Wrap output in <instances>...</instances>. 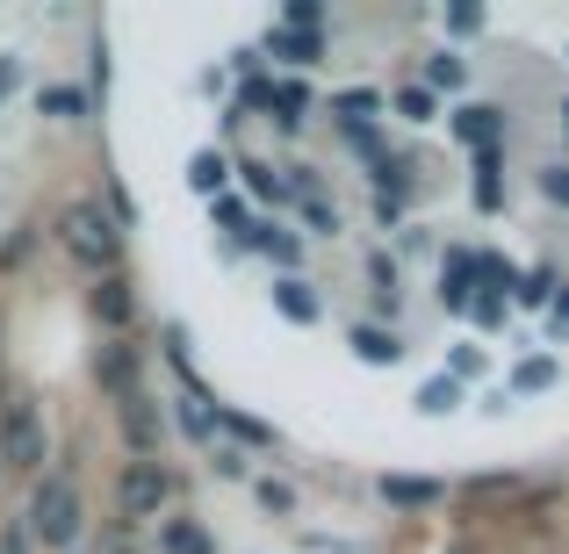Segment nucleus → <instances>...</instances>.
Listing matches in <instances>:
<instances>
[{
	"mask_svg": "<svg viewBox=\"0 0 569 554\" xmlns=\"http://www.w3.org/2000/svg\"><path fill=\"white\" fill-rule=\"evenodd\" d=\"M440 303L447 310H469L476 303V252H447V266H440Z\"/></svg>",
	"mask_w": 569,
	"mask_h": 554,
	"instance_id": "obj_8",
	"label": "nucleus"
},
{
	"mask_svg": "<svg viewBox=\"0 0 569 554\" xmlns=\"http://www.w3.org/2000/svg\"><path fill=\"white\" fill-rule=\"evenodd\" d=\"M94 318L109 324V332H123V324L138 318V295H130V281H123V274H101V289H94Z\"/></svg>",
	"mask_w": 569,
	"mask_h": 554,
	"instance_id": "obj_7",
	"label": "nucleus"
},
{
	"mask_svg": "<svg viewBox=\"0 0 569 554\" xmlns=\"http://www.w3.org/2000/svg\"><path fill=\"white\" fill-rule=\"evenodd\" d=\"M173 497V475L159 469V461H130L123 475H116V504H123V518H159Z\"/></svg>",
	"mask_w": 569,
	"mask_h": 554,
	"instance_id": "obj_4",
	"label": "nucleus"
},
{
	"mask_svg": "<svg viewBox=\"0 0 569 554\" xmlns=\"http://www.w3.org/2000/svg\"><path fill=\"white\" fill-rule=\"evenodd\" d=\"M303 216H310V231H318V238H332V231H339V209H325L318 194H310V202H303Z\"/></svg>",
	"mask_w": 569,
	"mask_h": 554,
	"instance_id": "obj_26",
	"label": "nucleus"
},
{
	"mask_svg": "<svg viewBox=\"0 0 569 554\" xmlns=\"http://www.w3.org/2000/svg\"><path fill=\"white\" fill-rule=\"evenodd\" d=\"M267 109H274V123H281V130H296V123H303V109H310V94H303L296 80H281L274 94H267Z\"/></svg>",
	"mask_w": 569,
	"mask_h": 554,
	"instance_id": "obj_18",
	"label": "nucleus"
},
{
	"mask_svg": "<svg viewBox=\"0 0 569 554\" xmlns=\"http://www.w3.org/2000/svg\"><path fill=\"white\" fill-rule=\"evenodd\" d=\"M159 554H217V541L194 518H159Z\"/></svg>",
	"mask_w": 569,
	"mask_h": 554,
	"instance_id": "obj_12",
	"label": "nucleus"
},
{
	"mask_svg": "<svg viewBox=\"0 0 569 554\" xmlns=\"http://www.w3.org/2000/svg\"><path fill=\"white\" fill-rule=\"evenodd\" d=\"M426 87H461V58H432V66H426Z\"/></svg>",
	"mask_w": 569,
	"mask_h": 554,
	"instance_id": "obj_24",
	"label": "nucleus"
},
{
	"mask_svg": "<svg viewBox=\"0 0 569 554\" xmlns=\"http://www.w3.org/2000/svg\"><path fill=\"white\" fill-rule=\"evenodd\" d=\"M267 51H274V58H289V66H318V58H325V37H318V29H267Z\"/></svg>",
	"mask_w": 569,
	"mask_h": 554,
	"instance_id": "obj_9",
	"label": "nucleus"
},
{
	"mask_svg": "<svg viewBox=\"0 0 569 554\" xmlns=\"http://www.w3.org/2000/svg\"><path fill=\"white\" fill-rule=\"evenodd\" d=\"M0 554H29V533L14 526V533H8V547H0Z\"/></svg>",
	"mask_w": 569,
	"mask_h": 554,
	"instance_id": "obj_33",
	"label": "nucleus"
},
{
	"mask_svg": "<svg viewBox=\"0 0 569 554\" xmlns=\"http://www.w3.org/2000/svg\"><path fill=\"white\" fill-rule=\"evenodd\" d=\"M223 181H231V159H223V152H194V159H188V188H194V194H209V202H217Z\"/></svg>",
	"mask_w": 569,
	"mask_h": 554,
	"instance_id": "obj_15",
	"label": "nucleus"
},
{
	"mask_svg": "<svg viewBox=\"0 0 569 554\" xmlns=\"http://www.w3.org/2000/svg\"><path fill=\"white\" fill-rule=\"evenodd\" d=\"M0 461H8V469H29V475L51 461V432H43V411L29 396L0 403Z\"/></svg>",
	"mask_w": 569,
	"mask_h": 554,
	"instance_id": "obj_3",
	"label": "nucleus"
},
{
	"mask_svg": "<svg viewBox=\"0 0 569 554\" xmlns=\"http://www.w3.org/2000/svg\"><path fill=\"white\" fill-rule=\"evenodd\" d=\"M43 115H58V123H80V115H87V94H80V87H43Z\"/></svg>",
	"mask_w": 569,
	"mask_h": 554,
	"instance_id": "obj_20",
	"label": "nucleus"
},
{
	"mask_svg": "<svg viewBox=\"0 0 569 554\" xmlns=\"http://www.w3.org/2000/svg\"><path fill=\"white\" fill-rule=\"evenodd\" d=\"M246 245H260L274 266H296V260H303V245H296L289 231H274V223H252V231H246Z\"/></svg>",
	"mask_w": 569,
	"mask_h": 554,
	"instance_id": "obj_16",
	"label": "nucleus"
},
{
	"mask_svg": "<svg viewBox=\"0 0 569 554\" xmlns=\"http://www.w3.org/2000/svg\"><path fill=\"white\" fill-rule=\"evenodd\" d=\"M455 403H461V382H455V374H432V382H426V389H418V411H426V417H440V411H455Z\"/></svg>",
	"mask_w": 569,
	"mask_h": 554,
	"instance_id": "obj_19",
	"label": "nucleus"
},
{
	"mask_svg": "<svg viewBox=\"0 0 569 554\" xmlns=\"http://www.w3.org/2000/svg\"><path fill=\"white\" fill-rule=\"evenodd\" d=\"M80 490H72V475H43L37 483V497H29V526L22 533H37L43 547H72L80 541Z\"/></svg>",
	"mask_w": 569,
	"mask_h": 554,
	"instance_id": "obj_2",
	"label": "nucleus"
},
{
	"mask_svg": "<svg viewBox=\"0 0 569 554\" xmlns=\"http://www.w3.org/2000/svg\"><path fill=\"white\" fill-rule=\"evenodd\" d=\"M382 109V94L376 87H347V94H332V115L339 123H353V130H368V115Z\"/></svg>",
	"mask_w": 569,
	"mask_h": 554,
	"instance_id": "obj_17",
	"label": "nucleus"
},
{
	"mask_svg": "<svg viewBox=\"0 0 569 554\" xmlns=\"http://www.w3.org/2000/svg\"><path fill=\"white\" fill-rule=\"evenodd\" d=\"M519 303H548V274H527V281H519Z\"/></svg>",
	"mask_w": 569,
	"mask_h": 554,
	"instance_id": "obj_32",
	"label": "nucleus"
},
{
	"mask_svg": "<svg viewBox=\"0 0 569 554\" xmlns=\"http://www.w3.org/2000/svg\"><path fill=\"white\" fill-rule=\"evenodd\" d=\"M368 274H376V295H382V303H397V260H389V252L368 260Z\"/></svg>",
	"mask_w": 569,
	"mask_h": 554,
	"instance_id": "obj_21",
	"label": "nucleus"
},
{
	"mask_svg": "<svg viewBox=\"0 0 569 554\" xmlns=\"http://www.w3.org/2000/svg\"><path fill=\"white\" fill-rule=\"evenodd\" d=\"M562 324H569V295H562V303H556V332H562Z\"/></svg>",
	"mask_w": 569,
	"mask_h": 554,
	"instance_id": "obj_35",
	"label": "nucleus"
},
{
	"mask_svg": "<svg viewBox=\"0 0 569 554\" xmlns=\"http://www.w3.org/2000/svg\"><path fill=\"white\" fill-rule=\"evenodd\" d=\"M447 29H455V37H476V29H483V8H455V14H447Z\"/></svg>",
	"mask_w": 569,
	"mask_h": 554,
	"instance_id": "obj_29",
	"label": "nucleus"
},
{
	"mask_svg": "<svg viewBox=\"0 0 569 554\" xmlns=\"http://www.w3.org/2000/svg\"><path fill=\"white\" fill-rule=\"evenodd\" d=\"M397 109L411 115V123H426V115H432V94H426V87H403V94H397Z\"/></svg>",
	"mask_w": 569,
	"mask_h": 554,
	"instance_id": "obj_25",
	"label": "nucleus"
},
{
	"mask_svg": "<svg viewBox=\"0 0 569 554\" xmlns=\"http://www.w3.org/2000/svg\"><path fill=\"white\" fill-rule=\"evenodd\" d=\"M123 440H130V454H138V461H159V411H152L144 389H130V396H123Z\"/></svg>",
	"mask_w": 569,
	"mask_h": 554,
	"instance_id": "obj_5",
	"label": "nucleus"
},
{
	"mask_svg": "<svg viewBox=\"0 0 569 554\" xmlns=\"http://www.w3.org/2000/svg\"><path fill=\"white\" fill-rule=\"evenodd\" d=\"M58 238H66V252L80 266H94V274H116V252H123V231H116L109 209L94 202H72L66 216H58Z\"/></svg>",
	"mask_w": 569,
	"mask_h": 554,
	"instance_id": "obj_1",
	"label": "nucleus"
},
{
	"mask_svg": "<svg viewBox=\"0 0 569 554\" xmlns=\"http://www.w3.org/2000/svg\"><path fill=\"white\" fill-rule=\"evenodd\" d=\"M94 374H101V389H109V396H116V403H123V396H130V389H138V353H130V346H123V339H109V346H101V353H94Z\"/></svg>",
	"mask_w": 569,
	"mask_h": 554,
	"instance_id": "obj_6",
	"label": "nucleus"
},
{
	"mask_svg": "<svg viewBox=\"0 0 569 554\" xmlns=\"http://www.w3.org/2000/svg\"><path fill=\"white\" fill-rule=\"evenodd\" d=\"M541 194L548 202H569V167H541Z\"/></svg>",
	"mask_w": 569,
	"mask_h": 554,
	"instance_id": "obj_27",
	"label": "nucleus"
},
{
	"mask_svg": "<svg viewBox=\"0 0 569 554\" xmlns=\"http://www.w3.org/2000/svg\"><path fill=\"white\" fill-rule=\"evenodd\" d=\"M447 490L426 483V475H382V504H397V512H426V504H440Z\"/></svg>",
	"mask_w": 569,
	"mask_h": 554,
	"instance_id": "obj_11",
	"label": "nucleus"
},
{
	"mask_svg": "<svg viewBox=\"0 0 569 554\" xmlns=\"http://www.w3.org/2000/svg\"><path fill=\"white\" fill-rule=\"evenodd\" d=\"M548 382H556V361H527V367L512 374V389H519V396H527V389H548Z\"/></svg>",
	"mask_w": 569,
	"mask_h": 554,
	"instance_id": "obj_22",
	"label": "nucleus"
},
{
	"mask_svg": "<svg viewBox=\"0 0 569 554\" xmlns=\"http://www.w3.org/2000/svg\"><path fill=\"white\" fill-rule=\"evenodd\" d=\"M246 188H252V194H281V181H274L267 167H246Z\"/></svg>",
	"mask_w": 569,
	"mask_h": 554,
	"instance_id": "obj_31",
	"label": "nucleus"
},
{
	"mask_svg": "<svg viewBox=\"0 0 569 554\" xmlns=\"http://www.w3.org/2000/svg\"><path fill=\"white\" fill-rule=\"evenodd\" d=\"M455 138H461V144H476V152H498V138H505V115L476 101V109H461V115H455Z\"/></svg>",
	"mask_w": 569,
	"mask_h": 554,
	"instance_id": "obj_10",
	"label": "nucleus"
},
{
	"mask_svg": "<svg viewBox=\"0 0 569 554\" xmlns=\"http://www.w3.org/2000/svg\"><path fill=\"white\" fill-rule=\"evenodd\" d=\"M318 22H325L318 0H289V14H281V29H318Z\"/></svg>",
	"mask_w": 569,
	"mask_h": 554,
	"instance_id": "obj_23",
	"label": "nucleus"
},
{
	"mask_svg": "<svg viewBox=\"0 0 569 554\" xmlns=\"http://www.w3.org/2000/svg\"><path fill=\"white\" fill-rule=\"evenodd\" d=\"M353 353H361L368 367H397L403 361V339L382 332V324H353Z\"/></svg>",
	"mask_w": 569,
	"mask_h": 554,
	"instance_id": "obj_13",
	"label": "nucleus"
},
{
	"mask_svg": "<svg viewBox=\"0 0 569 554\" xmlns=\"http://www.w3.org/2000/svg\"><path fill=\"white\" fill-rule=\"evenodd\" d=\"M274 310H281L289 324H318V295H310V281L281 274V281H274Z\"/></svg>",
	"mask_w": 569,
	"mask_h": 554,
	"instance_id": "obj_14",
	"label": "nucleus"
},
{
	"mask_svg": "<svg viewBox=\"0 0 569 554\" xmlns=\"http://www.w3.org/2000/svg\"><path fill=\"white\" fill-rule=\"evenodd\" d=\"M469 310H476V324H505V295H476Z\"/></svg>",
	"mask_w": 569,
	"mask_h": 554,
	"instance_id": "obj_30",
	"label": "nucleus"
},
{
	"mask_svg": "<svg viewBox=\"0 0 569 554\" xmlns=\"http://www.w3.org/2000/svg\"><path fill=\"white\" fill-rule=\"evenodd\" d=\"M260 504L267 512H296V490L289 483H260Z\"/></svg>",
	"mask_w": 569,
	"mask_h": 554,
	"instance_id": "obj_28",
	"label": "nucleus"
},
{
	"mask_svg": "<svg viewBox=\"0 0 569 554\" xmlns=\"http://www.w3.org/2000/svg\"><path fill=\"white\" fill-rule=\"evenodd\" d=\"M8 87H14V58H0V94H8Z\"/></svg>",
	"mask_w": 569,
	"mask_h": 554,
	"instance_id": "obj_34",
	"label": "nucleus"
}]
</instances>
